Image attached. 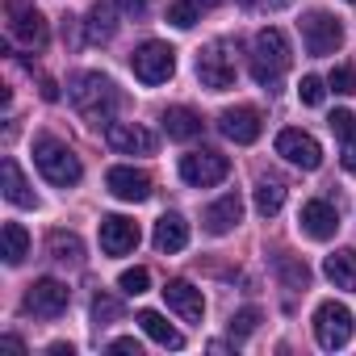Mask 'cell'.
I'll list each match as a JSON object with an SVG mask.
<instances>
[{"mask_svg":"<svg viewBox=\"0 0 356 356\" xmlns=\"http://www.w3.org/2000/svg\"><path fill=\"white\" fill-rule=\"evenodd\" d=\"M285 67H289V38H285V30L264 26L256 34V42H252V76H256V84L273 88L285 76Z\"/></svg>","mask_w":356,"mask_h":356,"instance_id":"cell-1","label":"cell"},{"mask_svg":"<svg viewBox=\"0 0 356 356\" xmlns=\"http://www.w3.org/2000/svg\"><path fill=\"white\" fill-rule=\"evenodd\" d=\"M34 163H38V172L47 176V181H51V185H59V189L80 185V176H84V168H80L76 151H72L67 143L51 138V134H42V138L34 143Z\"/></svg>","mask_w":356,"mask_h":356,"instance_id":"cell-2","label":"cell"},{"mask_svg":"<svg viewBox=\"0 0 356 356\" xmlns=\"http://www.w3.org/2000/svg\"><path fill=\"white\" fill-rule=\"evenodd\" d=\"M72 105L88 118V122H109V113L118 109V92H113V80L101 76V72H84L72 80Z\"/></svg>","mask_w":356,"mask_h":356,"instance_id":"cell-3","label":"cell"},{"mask_svg":"<svg viewBox=\"0 0 356 356\" xmlns=\"http://www.w3.org/2000/svg\"><path fill=\"white\" fill-rule=\"evenodd\" d=\"M302 42H306V51H310L314 59L335 55V51L343 47V26H339V17H331V13H323V9L306 13V17H302Z\"/></svg>","mask_w":356,"mask_h":356,"instance_id":"cell-4","label":"cell"},{"mask_svg":"<svg viewBox=\"0 0 356 356\" xmlns=\"http://www.w3.org/2000/svg\"><path fill=\"white\" fill-rule=\"evenodd\" d=\"M130 72L143 80V84H163V80H172V72H176V51L168 47V42H143L134 55H130Z\"/></svg>","mask_w":356,"mask_h":356,"instance_id":"cell-5","label":"cell"},{"mask_svg":"<svg viewBox=\"0 0 356 356\" xmlns=\"http://www.w3.org/2000/svg\"><path fill=\"white\" fill-rule=\"evenodd\" d=\"M352 310L343 306V302H323L318 310H314V339H318V348H327V352H335V348H343L348 339H352Z\"/></svg>","mask_w":356,"mask_h":356,"instance_id":"cell-6","label":"cell"},{"mask_svg":"<svg viewBox=\"0 0 356 356\" xmlns=\"http://www.w3.org/2000/svg\"><path fill=\"white\" fill-rule=\"evenodd\" d=\"M227 172H231V159L218 155V151H189V155H181V181L193 185V189L222 185Z\"/></svg>","mask_w":356,"mask_h":356,"instance_id":"cell-7","label":"cell"},{"mask_svg":"<svg viewBox=\"0 0 356 356\" xmlns=\"http://www.w3.org/2000/svg\"><path fill=\"white\" fill-rule=\"evenodd\" d=\"M9 34H13L22 47H30V51H42L47 38H51L47 17L30 5V0H9Z\"/></svg>","mask_w":356,"mask_h":356,"instance_id":"cell-8","label":"cell"},{"mask_svg":"<svg viewBox=\"0 0 356 356\" xmlns=\"http://www.w3.org/2000/svg\"><path fill=\"white\" fill-rule=\"evenodd\" d=\"M197 80L210 88V92H227L235 84V59H231V47L227 42H214L197 55Z\"/></svg>","mask_w":356,"mask_h":356,"instance_id":"cell-9","label":"cell"},{"mask_svg":"<svg viewBox=\"0 0 356 356\" xmlns=\"http://www.w3.org/2000/svg\"><path fill=\"white\" fill-rule=\"evenodd\" d=\"M67 302H72V289H67L63 281H55V277L34 281L30 293H26V310L38 314V318H59V314L67 310Z\"/></svg>","mask_w":356,"mask_h":356,"instance_id":"cell-10","label":"cell"},{"mask_svg":"<svg viewBox=\"0 0 356 356\" xmlns=\"http://www.w3.org/2000/svg\"><path fill=\"white\" fill-rule=\"evenodd\" d=\"M277 155H285L293 168H306V172H314V168L323 163V147H318V138L306 134V130H293V126L277 134Z\"/></svg>","mask_w":356,"mask_h":356,"instance_id":"cell-11","label":"cell"},{"mask_svg":"<svg viewBox=\"0 0 356 356\" xmlns=\"http://www.w3.org/2000/svg\"><path fill=\"white\" fill-rule=\"evenodd\" d=\"M105 143L118 155H151L155 151V134L147 126H134V122H109L105 126Z\"/></svg>","mask_w":356,"mask_h":356,"instance_id":"cell-12","label":"cell"},{"mask_svg":"<svg viewBox=\"0 0 356 356\" xmlns=\"http://www.w3.org/2000/svg\"><path fill=\"white\" fill-rule=\"evenodd\" d=\"M138 222H130V218H122V214H109V218H101V252L105 256H130L134 248H138Z\"/></svg>","mask_w":356,"mask_h":356,"instance_id":"cell-13","label":"cell"},{"mask_svg":"<svg viewBox=\"0 0 356 356\" xmlns=\"http://www.w3.org/2000/svg\"><path fill=\"white\" fill-rule=\"evenodd\" d=\"M163 302H168V310H176L185 323H202V318H206V298H202V289H193L185 277H176V281L163 285Z\"/></svg>","mask_w":356,"mask_h":356,"instance_id":"cell-14","label":"cell"},{"mask_svg":"<svg viewBox=\"0 0 356 356\" xmlns=\"http://www.w3.org/2000/svg\"><path fill=\"white\" fill-rule=\"evenodd\" d=\"M298 227H302V235H310V239L327 243V239L339 231V214H335V206H331V202H306V206H302V214H298Z\"/></svg>","mask_w":356,"mask_h":356,"instance_id":"cell-15","label":"cell"},{"mask_svg":"<svg viewBox=\"0 0 356 356\" xmlns=\"http://www.w3.org/2000/svg\"><path fill=\"white\" fill-rule=\"evenodd\" d=\"M105 185L118 202H147L151 197V176L138 172V168H109Z\"/></svg>","mask_w":356,"mask_h":356,"instance_id":"cell-16","label":"cell"},{"mask_svg":"<svg viewBox=\"0 0 356 356\" xmlns=\"http://www.w3.org/2000/svg\"><path fill=\"white\" fill-rule=\"evenodd\" d=\"M218 130L231 138V143H256L260 138V113L252 109V105H239V109H227L222 118H218Z\"/></svg>","mask_w":356,"mask_h":356,"instance_id":"cell-17","label":"cell"},{"mask_svg":"<svg viewBox=\"0 0 356 356\" xmlns=\"http://www.w3.org/2000/svg\"><path fill=\"white\" fill-rule=\"evenodd\" d=\"M126 9H122V0H97L92 5V17H88V42H109L122 26Z\"/></svg>","mask_w":356,"mask_h":356,"instance_id":"cell-18","label":"cell"},{"mask_svg":"<svg viewBox=\"0 0 356 356\" xmlns=\"http://www.w3.org/2000/svg\"><path fill=\"white\" fill-rule=\"evenodd\" d=\"M239 218H243V202H239V193L218 197V202L202 214V222H206V231H210V235H227V231H235V227H239Z\"/></svg>","mask_w":356,"mask_h":356,"instance_id":"cell-19","label":"cell"},{"mask_svg":"<svg viewBox=\"0 0 356 356\" xmlns=\"http://www.w3.org/2000/svg\"><path fill=\"white\" fill-rule=\"evenodd\" d=\"M0 189H5V197H9L13 206H22V210L38 206V197H34V189L26 185V176H22V168H17V159H0Z\"/></svg>","mask_w":356,"mask_h":356,"instance_id":"cell-20","label":"cell"},{"mask_svg":"<svg viewBox=\"0 0 356 356\" xmlns=\"http://www.w3.org/2000/svg\"><path fill=\"white\" fill-rule=\"evenodd\" d=\"M323 273H327V281H331L335 289H348V293H356V252H352V248H339V252H331V256L323 260Z\"/></svg>","mask_w":356,"mask_h":356,"instance_id":"cell-21","label":"cell"},{"mask_svg":"<svg viewBox=\"0 0 356 356\" xmlns=\"http://www.w3.org/2000/svg\"><path fill=\"white\" fill-rule=\"evenodd\" d=\"M138 327H143V335L155 339L159 348H172V352H181V348H185V335L176 331L163 314H155V310H138Z\"/></svg>","mask_w":356,"mask_h":356,"instance_id":"cell-22","label":"cell"},{"mask_svg":"<svg viewBox=\"0 0 356 356\" xmlns=\"http://www.w3.org/2000/svg\"><path fill=\"white\" fill-rule=\"evenodd\" d=\"M151 239H155L159 252L172 256V252H181V248L189 243V222H185L181 214H163V218L155 222V235H151Z\"/></svg>","mask_w":356,"mask_h":356,"instance_id":"cell-23","label":"cell"},{"mask_svg":"<svg viewBox=\"0 0 356 356\" xmlns=\"http://www.w3.org/2000/svg\"><path fill=\"white\" fill-rule=\"evenodd\" d=\"M163 130H168V138H197L202 134V118L189 109V105H172V109H163Z\"/></svg>","mask_w":356,"mask_h":356,"instance_id":"cell-24","label":"cell"},{"mask_svg":"<svg viewBox=\"0 0 356 356\" xmlns=\"http://www.w3.org/2000/svg\"><path fill=\"white\" fill-rule=\"evenodd\" d=\"M281 206H285V185L277 176H260L256 181V214L273 218V214H281Z\"/></svg>","mask_w":356,"mask_h":356,"instance_id":"cell-25","label":"cell"},{"mask_svg":"<svg viewBox=\"0 0 356 356\" xmlns=\"http://www.w3.org/2000/svg\"><path fill=\"white\" fill-rule=\"evenodd\" d=\"M47 248H51V256H55L59 264H80V260H84V243H80L76 231H51Z\"/></svg>","mask_w":356,"mask_h":356,"instance_id":"cell-26","label":"cell"},{"mask_svg":"<svg viewBox=\"0 0 356 356\" xmlns=\"http://www.w3.org/2000/svg\"><path fill=\"white\" fill-rule=\"evenodd\" d=\"M0 243H5V264H22L26 256H30V235H26V227L22 222H5V231H0Z\"/></svg>","mask_w":356,"mask_h":356,"instance_id":"cell-27","label":"cell"},{"mask_svg":"<svg viewBox=\"0 0 356 356\" xmlns=\"http://www.w3.org/2000/svg\"><path fill=\"white\" fill-rule=\"evenodd\" d=\"M277 273H281L285 289H306L310 285V268L298 264V260H289V256H277Z\"/></svg>","mask_w":356,"mask_h":356,"instance_id":"cell-28","label":"cell"},{"mask_svg":"<svg viewBox=\"0 0 356 356\" xmlns=\"http://www.w3.org/2000/svg\"><path fill=\"white\" fill-rule=\"evenodd\" d=\"M197 0H176V5H168V22L176 26V30H193L197 26Z\"/></svg>","mask_w":356,"mask_h":356,"instance_id":"cell-29","label":"cell"},{"mask_svg":"<svg viewBox=\"0 0 356 356\" xmlns=\"http://www.w3.org/2000/svg\"><path fill=\"white\" fill-rule=\"evenodd\" d=\"M327 84H331L339 97H352V92H356V63H339V67H331Z\"/></svg>","mask_w":356,"mask_h":356,"instance_id":"cell-30","label":"cell"},{"mask_svg":"<svg viewBox=\"0 0 356 356\" xmlns=\"http://www.w3.org/2000/svg\"><path fill=\"white\" fill-rule=\"evenodd\" d=\"M256 327H260V310H256V306H243V310H235V314H231V335H235V339L252 335Z\"/></svg>","mask_w":356,"mask_h":356,"instance_id":"cell-31","label":"cell"},{"mask_svg":"<svg viewBox=\"0 0 356 356\" xmlns=\"http://www.w3.org/2000/svg\"><path fill=\"white\" fill-rule=\"evenodd\" d=\"M118 285H122V293L138 298V293H147V285H151V273H147V268H126V273L118 277Z\"/></svg>","mask_w":356,"mask_h":356,"instance_id":"cell-32","label":"cell"},{"mask_svg":"<svg viewBox=\"0 0 356 356\" xmlns=\"http://www.w3.org/2000/svg\"><path fill=\"white\" fill-rule=\"evenodd\" d=\"M298 97H302V105H323V97H327V80H318V76H302Z\"/></svg>","mask_w":356,"mask_h":356,"instance_id":"cell-33","label":"cell"},{"mask_svg":"<svg viewBox=\"0 0 356 356\" xmlns=\"http://www.w3.org/2000/svg\"><path fill=\"white\" fill-rule=\"evenodd\" d=\"M118 314H122L118 298H109V293H97V298H92V323H101V327H105V323H113Z\"/></svg>","mask_w":356,"mask_h":356,"instance_id":"cell-34","label":"cell"},{"mask_svg":"<svg viewBox=\"0 0 356 356\" xmlns=\"http://www.w3.org/2000/svg\"><path fill=\"white\" fill-rule=\"evenodd\" d=\"M331 130L339 134V143H343V138H356V118H352L348 109H335V113H331Z\"/></svg>","mask_w":356,"mask_h":356,"instance_id":"cell-35","label":"cell"},{"mask_svg":"<svg viewBox=\"0 0 356 356\" xmlns=\"http://www.w3.org/2000/svg\"><path fill=\"white\" fill-rule=\"evenodd\" d=\"M339 163H343V172L356 176V138H343V147H339Z\"/></svg>","mask_w":356,"mask_h":356,"instance_id":"cell-36","label":"cell"},{"mask_svg":"<svg viewBox=\"0 0 356 356\" xmlns=\"http://www.w3.org/2000/svg\"><path fill=\"white\" fill-rule=\"evenodd\" d=\"M109 352H134V356H138V352H143V343H138L134 335H122V339H113V343H109Z\"/></svg>","mask_w":356,"mask_h":356,"instance_id":"cell-37","label":"cell"},{"mask_svg":"<svg viewBox=\"0 0 356 356\" xmlns=\"http://www.w3.org/2000/svg\"><path fill=\"white\" fill-rule=\"evenodd\" d=\"M122 9H126V17H138V13H147V0H122Z\"/></svg>","mask_w":356,"mask_h":356,"instance_id":"cell-38","label":"cell"},{"mask_svg":"<svg viewBox=\"0 0 356 356\" xmlns=\"http://www.w3.org/2000/svg\"><path fill=\"white\" fill-rule=\"evenodd\" d=\"M252 5H260V9H289L293 0H252Z\"/></svg>","mask_w":356,"mask_h":356,"instance_id":"cell-39","label":"cell"},{"mask_svg":"<svg viewBox=\"0 0 356 356\" xmlns=\"http://www.w3.org/2000/svg\"><path fill=\"white\" fill-rule=\"evenodd\" d=\"M42 97H47V101H59V84H55V80H42Z\"/></svg>","mask_w":356,"mask_h":356,"instance_id":"cell-40","label":"cell"},{"mask_svg":"<svg viewBox=\"0 0 356 356\" xmlns=\"http://www.w3.org/2000/svg\"><path fill=\"white\" fill-rule=\"evenodd\" d=\"M47 352H51V356H72V343H51Z\"/></svg>","mask_w":356,"mask_h":356,"instance_id":"cell-41","label":"cell"},{"mask_svg":"<svg viewBox=\"0 0 356 356\" xmlns=\"http://www.w3.org/2000/svg\"><path fill=\"white\" fill-rule=\"evenodd\" d=\"M197 5H222V0H197Z\"/></svg>","mask_w":356,"mask_h":356,"instance_id":"cell-42","label":"cell"}]
</instances>
